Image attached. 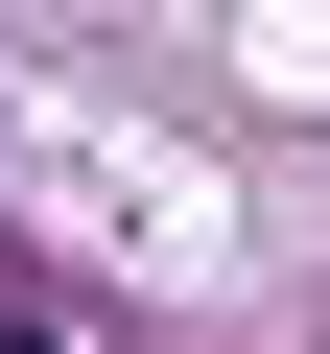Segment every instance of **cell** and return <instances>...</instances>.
<instances>
[{"label":"cell","instance_id":"cell-1","mask_svg":"<svg viewBox=\"0 0 330 354\" xmlns=\"http://www.w3.org/2000/svg\"><path fill=\"white\" fill-rule=\"evenodd\" d=\"M0 354H48V330H0Z\"/></svg>","mask_w":330,"mask_h":354}]
</instances>
